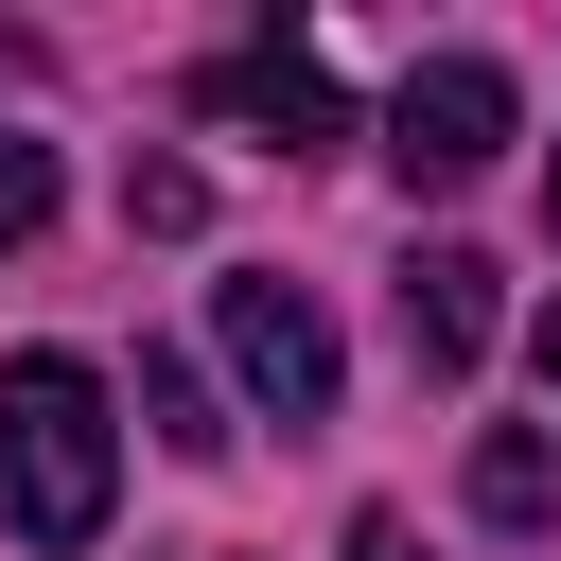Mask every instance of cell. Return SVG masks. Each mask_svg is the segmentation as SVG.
Returning <instances> with one entry per match:
<instances>
[{
    "label": "cell",
    "mask_w": 561,
    "mask_h": 561,
    "mask_svg": "<svg viewBox=\"0 0 561 561\" xmlns=\"http://www.w3.org/2000/svg\"><path fill=\"white\" fill-rule=\"evenodd\" d=\"M105 473H123V421H105V368L88 351H18L0 368V508L35 561L105 543Z\"/></svg>",
    "instance_id": "cell-1"
},
{
    "label": "cell",
    "mask_w": 561,
    "mask_h": 561,
    "mask_svg": "<svg viewBox=\"0 0 561 561\" xmlns=\"http://www.w3.org/2000/svg\"><path fill=\"white\" fill-rule=\"evenodd\" d=\"M508 123H526V88H508L491 53H421V70L386 88V158H403V193H473V175L508 158Z\"/></svg>",
    "instance_id": "cell-2"
},
{
    "label": "cell",
    "mask_w": 561,
    "mask_h": 561,
    "mask_svg": "<svg viewBox=\"0 0 561 561\" xmlns=\"http://www.w3.org/2000/svg\"><path fill=\"white\" fill-rule=\"evenodd\" d=\"M210 351L245 368L263 421H333V316L298 280H210Z\"/></svg>",
    "instance_id": "cell-3"
},
{
    "label": "cell",
    "mask_w": 561,
    "mask_h": 561,
    "mask_svg": "<svg viewBox=\"0 0 561 561\" xmlns=\"http://www.w3.org/2000/svg\"><path fill=\"white\" fill-rule=\"evenodd\" d=\"M193 105H210V123H245V140H280V158L351 140L333 70H316V53H280V35H263V53H210V70H193Z\"/></svg>",
    "instance_id": "cell-4"
},
{
    "label": "cell",
    "mask_w": 561,
    "mask_h": 561,
    "mask_svg": "<svg viewBox=\"0 0 561 561\" xmlns=\"http://www.w3.org/2000/svg\"><path fill=\"white\" fill-rule=\"evenodd\" d=\"M403 351H421L438 386L491 351V263H473V245H421V263H403Z\"/></svg>",
    "instance_id": "cell-5"
},
{
    "label": "cell",
    "mask_w": 561,
    "mask_h": 561,
    "mask_svg": "<svg viewBox=\"0 0 561 561\" xmlns=\"http://www.w3.org/2000/svg\"><path fill=\"white\" fill-rule=\"evenodd\" d=\"M473 508H491V526H543V508H561L543 438H473Z\"/></svg>",
    "instance_id": "cell-6"
},
{
    "label": "cell",
    "mask_w": 561,
    "mask_h": 561,
    "mask_svg": "<svg viewBox=\"0 0 561 561\" xmlns=\"http://www.w3.org/2000/svg\"><path fill=\"white\" fill-rule=\"evenodd\" d=\"M140 421H158L175 456H228V421H210V386H193L175 351H140Z\"/></svg>",
    "instance_id": "cell-7"
},
{
    "label": "cell",
    "mask_w": 561,
    "mask_h": 561,
    "mask_svg": "<svg viewBox=\"0 0 561 561\" xmlns=\"http://www.w3.org/2000/svg\"><path fill=\"white\" fill-rule=\"evenodd\" d=\"M35 228H53V140L0 123V245H35Z\"/></svg>",
    "instance_id": "cell-8"
},
{
    "label": "cell",
    "mask_w": 561,
    "mask_h": 561,
    "mask_svg": "<svg viewBox=\"0 0 561 561\" xmlns=\"http://www.w3.org/2000/svg\"><path fill=\"white\" fill-rule=\"evenodd\" d=\"M123 228H158V245H175V228H210V193H193L175 158H140V175H123Z\"/></svg>",
    "instance_id": "cell-9"
},
{
    "label": "cell",
    "mask_w": 561,
    "mask_h": 561,
    "mask_svg": "<svg viewBox=\"0 0 561 561\" xmlns=\"http://www.w3.org/2000/svg\"><path fill=\"white\" fill-rule=\"evenodd\" d=\"M351 561H421V526H403V508H368V526H351Z\"/></svg>",
    "instance_id": "cell-10"
},
{
    "label": "cell",
    "mask_w": 561,
    "mask_h": 561,
    "mask_svg": "<svg viewBox=\"0 0 561 561\" xmlns=\"http://www.w3.org/2000/svg\"><path fill=\"white\" fill-rule=\"evenodd\" d=\"M543 210H561V158H543Z\"/></svg>",
    "instance_id": "cell-11"
}]
</instances>
